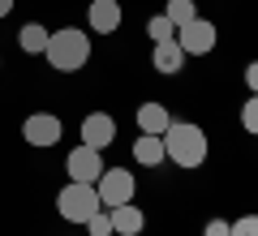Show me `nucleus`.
<instances>
[{"instance_id":"obj_1","label":"nucleus","mask_w":258,"mask_h":236,"mask_svg":"<svg viewBox=\"0 0 258 236\" xmlns=\"http://www.w3.org/2000/svg\"><path fill=\"white\" fill-rule=\"evenodd\" d=\"M159 137H164V154L176 168H198L207 159V133L189 120H172Z\"/></svg>"},{"instance_id":"obj_2","label":"nucleus","mask_w":258,"mask_h":236,"mask_svg":"<svg viewBox=\"0 0 258 236\" xmlns=\"http://www.w3.org/2000/svg\"><path fill=\"white\" fill-rule=\"evenodd\" d=\"M43 56H47V64H52L56 73H78L86 60H91V39H86L82 30H74V26L52 30Z\"/></svg>"},{"instance_id":"obj_3","label":"nucleus","mask_w":258,"mask_h":236,"mask_svg":"<svg viewBox=\"0 0 258 236\" xmlns=\"http://www.w3.org/2000/svg\"><path fill=\"white\" fill-rule=\"evenodd\" d=\"M56 210H60V219H69V223H82V227H86V219H91L95 210H103V202H99V193H95V185L69 181L60 193H56Z\"/></svg>"},{"instance_id":"obj_4","label":"nucleus","mask_w":258,"mask_h":236,"mask_svg":"<svg viewBox=\"0 0 258 236\" xmlns=\"http://www.w3.org/2000/svg\"><path fill=\"white\" fill-rule=\"evenodd\" d=\"M95 193H99L103 210L134 202V172H125V168H103L99 181H95Z\"/></svg>"},{"instance_id":"obj_5","label":"nucleus","mask_w":258,"mask_h":236,"mask_svg":"<svg viewBox=\"0 0 258 236\" xmlns=\"http://www.w3.org/2000/svg\"><path fill=\"white\" fill-rule=\"evenodd\" d=\"M176 43H181V52L185 56H207L215 47V22H203V18H194V22H185V26H176Z\"/></svg>"},{"instance_id":"obj_6","label":"nucleus","mask_w":258,"mask_h":236,"mask_svg":"<svg viewBox=\"0 0 258 236\" xmlns=\"http://www.w3.org/2000/svg\"><path fill=\"white\" fill-rule=\"evenodd\" d=\"M64 168H69V181L95 185V181H99V172H103V159H99V150H95V146H74V150H69V159H64Z\"/></svg>"},{"instance_id":"obj_7","label":"nucleus","mask_w":258,"mask_h":236,"mask_svg":"<svg viewBox=\"0 0 258 236\" xmlns=\"http://www.w3.org/2000/svg\"><path fill=\"white\" fill-rule=\"evenodd\" d=\"M22 137H26L30 146H56V142H60V116H52V112H35V116H26Z\"/></svg>"},{"instance_id":"obj_8","label":"nucleus","mask_w":258,"mask_h":236,"mask_svg":"<svg viewBox=\"0 0 258 236\" xmlns=\"http://www.w3.org/2000/svg\"><path fill=\"white\" fill-rule=\"evenodd\" d=\"M112 137H116V120H112L108 112H91V116L82 120V146L103 150V146H112Z\"/></svg>"},{"instance_id":"obj_9","label":"nucleus","mask_w":258,"mask_h":236,"mask_svg":"<svg viewBox=\"0 0 258 236\" xmlns=\"http://www.w3.org/2000/svg\"><path fill=\"white\" fill-rule=\"evenodd\" d=\"M185 60H189V56L181 52V43H176V39H164V43H155V56H151V64H155L159 73H168V77H172V73H181V69H185Z\"/></svg>"},{"instance_id":"obj_10","label":"nucleus","mask_w":258,"mask_h":236,"mask_svg":"<svg viewBox=\"0 0 258 236\" xmlns=\"http://www.w3.org/2000/svg\"><path fill=\"white\" fill-rule=\"evenodd\" d=\"M116 26H120V5L116 0H91V30L112 35Z\"/></svg>"},{"instance_id":"obj_11","label":"nucleus","mask_w":258,"mask_h":236,"mask_svg":"<svg viewBox=\"0 0 258 236\" xmlns=\"http://www.w3.org/2000/svg\"><path fill=\"white\" fill-rule=\"evenodd\" d=\"M134 159H138L142 168H159L168 159V154H164V137H159V133H142L138 142H134Z\"/></svg>"},{"instance_id":"obj_12","label":"nucleus","mask_w":258,"mask_h":236,"mask_svg":"<svg viewBox=\"0 0 258 236\" xmlns=\"http://www.w3.org/2000/svg\"><path fill=\"white\" fill-rule=\"evenodd\" d=\"M108 215H112V232H120V236H138L142 223H147V219H142V210L129 206V202H125V206H112Z\"/></svg>"},{"instance_id":"obj_13","label":"nucleus","mask_w":258,"mask_h":236,"mask_svg":"<svg viewBox=\"0 0 258 236\" xmlns=\"http://www.w3.org/2000/svg\"><path fill=\"white\" fill-rule=\"evenodd\" d=\"M168 125H172V116H168L164 103H142L138 108V129L142 133H164Z\"/></svg>"},{"instance_id":"obj_14","label":"nucleus","mask_w":258,"mask_h":236,"mask_svg":"<svg viewBox=\"0 0 258 236\" xmlns=\"http://www.w3.org/2000/svg\"><path fill=\"white\" fill-rule=\"evenodd\" d=\"M47 35H52V30H43L39 26V22H26V26L18 30V43H22V52H30V56H39L47 47Z\"/></svg>"},{"instance_id":"obj_15","label":"nucleus","mask_w":258,"mask_h":236,"mask_svg":"<svg viewBox=\"0 0 258 236\" xmlns=\"http://www.w3.org/2000/svg\"><path fill=\"white\" fill-rule=\"evenodd\" d=\"M164 18L172 22V26H185V22H194V18H198V9H194V0H168Z\"/></svg>"},{"instance_id":"obj_16","label":"nucleus","mask_w":258,"mask_h":236,"mask_svg":"<svg viewBox=\"0 0 258 236\" xmlns=\"http://www.w3.org/2000/svg\"><path fill=\"white\" fill-rule=\"evenodd\" d=\"M86 232L91 236H112V215L108 210H95V215L86 219Z\"/></svg>"},{"instance_id":"obj_17","label":"nucleus","mask_w":258,"mask_h":236,"mask_svg":"<svg viewBox=\"0 0 258 236\" xmlns=\"http://www.w3.org/2000/svg\"><path fill=\"white\" fill-rule=\"evenodd\" d=\"M147 30H151V39H155V43H164V39H172V35H176V26L164 18V13H159V18H151V26H147Z\"/></svg>"},{"instance_id":"obj_18","label":"nucleus","mask_w":258,"mask_h":236,"mask_svg":"<svg viewBox=\"0 0 258 236\" xmlns=\"http://www.w3.org/2000/svg\"><path fill=\"white\" fill-rule=\"evenodd\" d=\"M241 125H245L249 133H258V95L245 99V108H241Z\"/></svg>"},{"instance_id":"obj_19","label":"nucleus","mask_w":258,"mask_h":236,"mask_svg":"<svg viewBox=\"0 0 258 236\" xmlns=\"http://www.w3.org/2000/svg\"><path fill=\"white\" fill-rule=\"evenodd\" d=\"M228 236H258V215H245L237 223H228Z\"/></svg>"},{"instance_id":"obj_20","label":"nucleus","mask_w":258,"mask_h":236,"mask_svg":"<svg viewBox=\"0 0 258 236\" xmlns=\"http://www.w3.org/2000/svg\"><path fill=\"white\" fill-rule=\"evenodd\" d=\"M245 86H249V95H258V60L245 64Z\"/></svg>"},{"instance_id":"obj_21","label":"nucleus","mask_w":258,"mask_h":236,"mask_svg":"<svg viewBox=\"0 0 258 236\" xmlns=\"http://www.w3.org/2000/svg\"><path fill=\"white\" fill-rule=\"evenodd\" d=\"M203 236H228V223H224V219H211V223L203 227Z\"/></svg>"},{"instance_id":"obj_22","label":"nucleus","mask_w":258,"mask_h":236,"mask_svg":"<svg viewBox=\"0 0 258 236\" xmlns=\"http://www.w3.org/2000/svg\"><path fill=\"white\" fill-rule=\"evenodd\" d=\"M9 9H13V0H0V18H9Z\"/></svg>"}]
</instances>
